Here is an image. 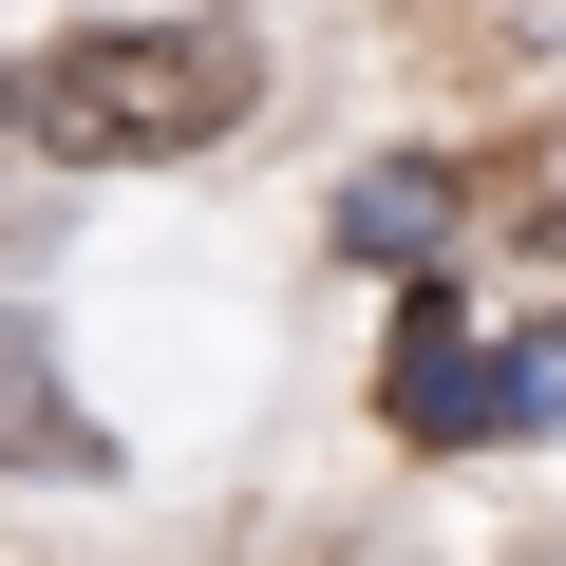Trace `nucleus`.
<instances>
[{"instance_id": "f257e3e1", "label": "nucleus", "mask_w": 566, "mask_h": 566, "mask_svg": "<svg viewBox=\"0 0 566 566\" xmlns=\"http://www.w3.org/2000/svg\"><path fill=\"white\" fill-rule=\"evenodd\" d=\"M245 114H264V20H95V39L0 76V133L57 170H170Z\"/></svg>"}, {"instance_id": "7ed1b4c3", "label": "nucleus", "mask_w": 566, "mask_h": 566, "mask_svg": "<svg viewBox=\"0 0 566 566\" xmlns=\"http://www.w3.org/2000/svg\"><path fill=\"white\" fill-rule=\"evenodd\" d=\"M340 245H359V264H434V245H453V170H359V189H340Z\"/></svg>"}, {"instance_id": "f03ea898", "label": "nucleus", "mask_w": 566, "mask_h": 566, "mask_svg": "<svg viewBox=\"0 0 566 566\" xmlns=\"http://www.w3.org/2000/svg\"><path fill=\"white\" fill-rule=\"evenodd\" d=\"M0 472H114V434L76 416V378H57L39 322H0Z\"/></svg>"}]
</instances>
